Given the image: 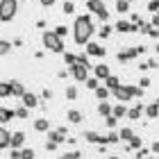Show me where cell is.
Returning a JSON list of instances; mask_svg holds the SVG:
<instances>
[{"mask_svg":"<svg viewBox=\"0 0 159 159\" xmlns=\"http://www.w3.org/2000/svg\"><path fill=\"white\" fill-rule=\"evenodd\" d=\"M93 20L89 16H77L75 23H73V37H75V43H89L91 34H93Z\"/></svg>","mask_w":159,"mask_h":159,"instance_id":"6da1fadb","label":"cell"},{"mask_svg":"<svg viewBox=\"0 0 159 159\" xmlns=\"http://www.w3.org/2000/svg\"><path fill=\"white\" fill-rule=\"evenodd\" d=\"M16 0H0V20L2 23H9V20L16 16Z\"/></svg>","mask_w":159,"mask_h":159,"instance_id":"7a4b0ae2","label":"cell"},{"mask_svg":"<svg viewBox=\"0 0 159 159\" xmlns=\"http://www.w3.org/2000/svg\"><path fill=\"white\" fill-rule=\"evenodd\" d=\"M43 46H46L50 52H64V41H61V37H57L55 32L43 34Z\"/></svg>","mask_w":159,"mask_h":159,"instance_id":"3957f363","label":"cell"},{"mask_svg":"<svg viewBox=\"0 0 159 159\" xmlns=\"http://www.w3.org/2000/svg\"><path fill=\"white\" fill-rule=\"evenodd\" d=\"M86 7H89V11H93V14H98V16L102 18V20H107V18H109V11L105 9L102 0H89V5H86Z\"/></svg>","mask_w":159,"mask_h":159,"instance_id":"277c9868","label":"cell"},{"mask_svg":"<svg viewBox=\"0 0 159 159\" xmlns=\"http://www.w3.org/2000/svg\"><path fill=\"white\" fill-rule=\"evenodd\" d=\"M70 73H73V77L75 80H80V82H86V75H89V68L86 66H82V64H73V66H70Z\"/></svg>","mask_w":159,"mask_h":159,"instance_id":"5b68a950","label":"cell"},{"mask_svg":"<svg viewBox=\"0 0 159 159\" xmlns=\"http://www.w3.org/2000/svg\"><path fill=\"white\" fill-rule=\"evenodd\" d=\"M114 96H116L120 102H125V100H129L132 98V89H129V86H116V89H114Z\"/></svg>","mask_w":159,"mask_h":159,"instance_id":"8992f818","label":"cell"},{"mask_svg":"<svg viewBox=\"0 0 159 159\" xmlns=\"http://www.w3.org/2000/svg\"><path fill=\"white\" fill-rule=\"evenodd\" d=\"M23 141H25V134H23V132H14V134H11V141H9V148L18 150L20 146H23Z\"/></svg>","mask_w":159,"mask_h":159,"instance_id":"52a82bcc","label":"cell"},{"mask_svg":"<svg viewBox=\"0 0 159 159\" xmlns=\"http://www.w3.org/2000/svg\"><path fill=\"white\" fill-rule=\"evenodd\" d=\"M86 55L102 57V55H105V48H102V46H98V43H86Z\"/></svg>","mask_w":159,"mask_h":159,"instance_id":"ba28073f","label":"cell"},{"mask_svg":"<svg viewBox=\"0 0 159 159\" xmlns=\"http://www.w3.org/2000/svg\"><path fill=\"white\" fill-rule=\"evenodd\" d=\"M39 105V98L34 96V93H23V107H27V109H30V107H37Z\"/></svg>","mask_w":159,"mask_h":159,"instance_id":"9c48e42d","label":"cell"},{"mask_svg":"<svg viewBox=\"0 0 159 159\" xmlns=\"http://www.w3.org/2000/svg\"><path fill=\"white\" fill-rule=\"evenodd\" d=\"M48 136H50V141H52V143H61L64 139H66V129L59 127V129H55V132H50Z\"/></svg>","mask_w":159,"mask_h":159,"instance_id":"30bf717a","label":"cell"},{"mask_svg":"<svg viewBox=\"0 0 159 159\" xmlns=\"http://www.w3.org/2000/svg\"><path fill=\"white\" fill-rule=\"evenodd\" d=\"M11 96H16V98H23V93H25V89H23V86H20V82H18V80H11Z\"/></svg>","mask_w":159,"mask_h":159,"instance_id":"8fae6325","label":"cell"},{"mask_svg":"<svg viewBox=\"0 0 159 159\" xmlns=\"http://www.w3.org/2000/svg\"><path fill=\"white\" fill-rule=\"evenodd\" d=\"M14 116H16V111L7 109V107H0V123H9Z\"/></svg>","mask_w":159,"mask_h":159,"instance_id":"7c38bea8","label":"cell"},{"mask_svg":"<svg viewBox=\"0 0 159 159\" xmlns=\"http://www.w3.org/2000/svg\"><path fill=\"white\" fill-rule=\"evenodd\" d=\"M9 141H11V134L5 127H0V148H9Z\"/></svg>","mask_w":159,"mask_h":159,"instance_id":"4fadbf2b","label":"cell"},{"mask_svg":"<svg viewBox=\"0 0 159 159\" xmlns=\"http://www.w3.org/2000/svg\"><path fill=\"white\" fill-rule=\"evenodd\" d=\"M136 55H139V50H136V48H129V50H125V52L118 55V59H120V61H127V59H134Z\"/></svg>","mask_w":159,"mask_h":159,"instance_id":"5bb4252c","label":"cell"},{"mask_svg":"<svg viewBox=\"0 0 159 159\" xmlns=\"http://www.w3.org/2000/svg\"><path fill=\"white\" fill-rule=\"evenodd\" d=\"M9 96H11V84L0 82V98H9Z\"/></svg>","mask_w":159,"mask_h":159,"instance_id":"9a60e30c","label":"cell"},{"mask_svg":"<svg viewBox=\"0 0 159 159\" xmlns=\"http://www.w3.org/2000/svg\"><path fill=\"white\" fill-rule=\"evenodd\" d=\"M146 114H148L150 118H157V114H159V100H157L155 105H148L146 107Z\"/></svg>","mask_w":159,"mask_h":159,"instance_id":"2e32d148","label":"cell"},{"mask_svg":"<svg viewBox=\"0 0 159 159\" xmlns=\"http://www.w3.org/2000/svg\"><path fill=\"white\" fill-rule=\"evenodd\" d=\"M96 75H98V77H102V80H105V77H109V68H107L105 64H98V66H96Z\"/></svg>","mask_w":159,"mask_h":159,"instance_id":"e0dca14e","label":"cell"},{"mask_svg":"<svg viewBox=\"0 0 159 159\" xmlns=\"http://www.w3.org/2000/svg\"><path fill=\"white\" fill-rule=\"evenodd\" d=\"M116 30H118V32H132V23H127V20H118V23H116Z\"/></svg>","mask_w":159,"mask_h":159,"instance_id":"ac0fdd59","label":"cell"},{"mask_svg":"<svg viewBox=\"0 0 159 159\" xmlns=\"http://www.w3.org/2000/svg\"><path fill=\"white\" fill-rule=\"evenodd\" d=\"M48 127H50V125H48L46 118H39L37 123H34V129H39V132H48Z\"/></svg>","mask_w":159,"mask_h":159,"instance_id":"d6986e66","label":"cell"},{"mask_svg":"<svg viewBox=\"0 0 159 159\" xmlns=\"http://www.w3.org/2000/svg\"><path fill=\"white\" fill-rule=\"evenodd\" d=\"M105 84H107V89H109V91H114L118 86V80L114 77V75H109V77H105Z\"/></svg>","mask_w":159,"mask_h":159,"instance_id":"ffe728a7","label":"cell"},{"mask_svg":"<svg viewBox=\"0 0 159 159\" xmlns=\"http://www.w3.org/2000/svg\"><path fill=\"white\" fill-rule=\"evenodd\" d=\"M141 111H143V107H141V105H139V107H134V109H129V111H127V118L136 120V118L141 116Z\"/></svg>","mask_w":159,"mask_h":159,"instance_id":"44dd1931","label":"cell"},{"mask_svg":"<svg viewBox=\"0 0 159 159\" xmlns=\"http://www.w3.org/2000/svg\"><path fill=\"white\" fill-rule=\"evenodd\" d=\"M68 120L70 123H80V120H82V114H80L77 109H70L68 111Z\"/></svg>","mask_w":159,"mask_h":159,"instance_id":"7402d4cb","label":"cell"},{"mask_svg":"<svg viewBox=\"0 0 159 159\" xmlns=\"http://www.w3.org/2000/svg\"><path fill=\"white\" fill-rule=\"evenodd\" d=\"M120 139H125V141H132L134 139V132H132V129H129V127H125V129H120Z\"/></svg>","mask_w":159,"mask_h":159,"instance_id":"603a6c76","label":"cell"},{"mask_svg":"<svg viewBox=\"0 0 159 159\" xmlns=\"http://www.w3.org/2000/svg\"><path fill=\"white\" fill-rule=\"evenodd\" d=\"M9 50H11V43H7V41H2V39H0V57H2V55H7Z\"/></svg>","mask_w":159,"mask_h":159,"instance_id":"cb8c5ba5","label":"cell"},{"mask_svg":"<svg viewBox=\"0 0 159 159\" xmlns=\"http://www.w3.org/2000/svg\"><path fill=\"white\" fill-rule=\"evenodd\" d=\"M98 111L102 114V116H109V114H111V107L107 105V102H100V107H98Z\"/></svg>","mask_w":159,"mask_h":159,"instance_id":"d4e9b609","label":"cell"},{"mask_svg":"<svg viewBox=\"0 0 159 159\" xmlns=\"http://www.w3.org/2000/svg\"><path fill=\"white\" fill-rule=\"evenodd\" d=\"M111 114H114V116H116V118H120V116H125V114H127V109H125V107H114V109H111Z\"/></svg>","mask_w":159,"mask_h":159,"instance_id":"484cf974","label":"cell"},{"mask_svg":"<svg viewBox=\"0 0 159 159\" xmlns=\"http://www.w3.org/2000/svg\"><path fill=\"white\" fill-rule=\"evenodd\" d=\"M116 9L123 14V11H127L129 9V2H127V0H118V2H116Z\"/></svg>","mask_w":159,"mask_h":159,"instance_id":"4316f807","label":"cell"},{"mask_svg":"<svg viewBox=\"0 0 159 159\" xmlns=\"http://www.w3.org/2000/svg\"><path fill=\"white\" fill-rule=\"evenodd\" d=\"M148 11L159 14V0H150V2H148Z\"/></svg>","mask_w":159,"mask_h":159,"instance_id":"83f0119b","label":"cell"},{"mask_svg":"<svg viewBox=\"0 0 159 159\" xmlns=\"http://www.w3.org/2000/svg\"><path fill=\"white\" fill-rule=\"evenodd\" d=\"M20 159H34V150H30V148L20 150Z\"/></svg>","mask_w":159,"mask_h":159,"instance_id":"f1b7e54d","label":"cell"},{"mask_svg":"<svg viewBox=\"0 0 159 159\" xmlns=\"http://www.w3.org/2000/svg\"><path fill=\"white\" fill-rule=\"evenodd\" d=\"M66 98L68 100H75L77 98V89H75V86H68V89H66Z\"/></svg>","mask_w":159,"mask_h":159,"instance_id":"f546056e","label":"cell"},{"mask_svg":"<svg viewBox=\"0 0 159 159\" xmlns=\"http://www.w3.org/2000/svg\"><path fill=\"white\" fill-rule=\"evenodd\" d=\"M64 59H66V64H68V66L77 64V57H75V55H70V52H66V55H64Z\"/></svg>","mask_w":159,"mask_h":159,"instance_id":"4dcf8cb0","label":"cell"},{"mask_svg":"<svg viewBox=\"0 0 159 159\" xmlns=\"http://www.w3.org/2000/svg\"><path fill=\"white\" fill-rule=\"evenodd\" d=\"M66 32H68V27H66V25H59V27L55 30V34H57V37H61V39L66 37Z\"/></svg>","mask_w":159,"mask_h":159,"instance_id":"1f68e13d","label":"cell"},{"mask_svg":"<svg viewBox=\"0 0 159 159\" xmlns=\"http://www.w3.org/2000/svg\"><path fill=\"white\" fill-rule=\"evenodd\" d=\"M129 148H132V150H134V148H136V150L141 148V139H139V136H134V139L129 141Z\"/></svg>","mask_w":159,"mask_h":159,"instance_id":"d6a6232c","label":"cell"},{"mask_svg":"<svg viewBox=\"0 0 159 159\" xmlns=\"http://www.w3.org/2000/svg\"><path fill=\"white\" fill-rule=\"evenodd\" d=\"M16 116H18V118H27V107H18V109H16Z\"/></svg>","mask_w":159,"mask_h":159,"instance_id":"836d02e7","label":"cell"},{"mask_svg":"<svg viewBox=\"0 0 159 159\" xmlns=\"http://www.w3.org/2000/svg\"><path fill=\"white\" fill-rule=\"evenodd\" d=\"M129 89H132V96H143V89H141V86H129Z\"/></svg>","mask_w":159,"mask_h":159,"instance_id":"e575fe53","label":"cell"},{"mask_svg":"<svg viewBox=\"0 0 159 159\" xmlns=\"http://www.w3.org/2000/svg\"><path fill=\"white\" fill-rule=\"evenodd\" d=\"M77 64H82V66L89 68V59H86V55H80V57H77Z\"/></svg>","mask_w":159,"mask_h":159,"instance_id":"d590c367","label":"cell"},{"mask_svg":"<svg viewBox=\"0 0 159 159\" xmlns=\"http://www.w3.org/2000/svg\"><path fill=\"white\" fill-rule=\"evenodd\" d=\"M73 9H75L73 2H64V11H66V14H73Z\"/></svg>","mask_w":159,"mask_h":159,"instance_id":"8d00e7d4","label":"cell"},{"mask_svg":"<svg viewBox=\"0 0 159 159\" xmlns=\"http://www.w3.org/2000/svg\"><path fill=\"white\" fill-rule=\"evenodd\" d=\"M59 159H80V152H68V155H61Z\"/></svg>","mask_w":159,"mask_h":159,"instance_id":"74e56055","label":"cell"},{"mask_svg":"<svg viewBox=\"0 0 159 159\" xmlns=\"http://www.w3.org/2000/svg\"><path fill=\"white\" fill-rule=\"evenodd\" d=\"M86 86L89 89H98V80H86Z\"/></svg>","mask_w":159,"mask_h":159,"instance_id":"f35d334b","label":"cell"},{"mask_svg":"<svg viewBox=\"0 0 159 159\" xmlns=\"http://www.w3.org/2000/svg\"><path fill=\"white\" fill-rule=\"evenodd\" d=\"M118 139H120L118 134H109V136H107V143H116Z\"/></svg>","mask_w":159,"mask_h":159,"instance_id":"ab89813d","label":"cell"},{"mask_svg":"<svg viewBox=\"0 0 159 159\" xmlns=\"http://www.w3.org/2000/svg\"><path fill=\"white\" fill-rule=\"evenodd\" d=\"M109 32H111V30H109V27H107V25H105V27H102V30H100V37H102V39H105V37H109Z\"/></svg>","mask_w":159,"mask_h":159,"instance_id":"60d3db41","label":"cell"},{"mask_svg":"<svg viewBox=\"0 0 159 159\" xmlns=\"http://www.w3.org/2000/svg\"><path fill=\"white\" fill-rule=\"evenodd\" d=\"M116 120H118L116 116H109V118H107V125H109V127H114V125H116Z\"/></svg>","mask_w":159,"mask_h":159,"instance_id":"b9f144b4","label":"cell"},{"mask_svg":"<svg viewBox=\"0 0 159 159\" xmlns=\"http://www.w3.org/2000/svg\"><path fill=\"white\" fill-rule=\"evenodd\" d=\"M96 93H98V98H107V89H96Z\"/></svg>","mask_w":159,"mask_h":159,"instance_id":"7bdbcfd3","label":"cell"},{"mask_svg":"<svg viewBox=\"0 0 159 159\" xmlns=\"http://www.w3.org/2000/svg\"><path fill=\"white\" fill-rule=\"evenodd\" d=\"M148 84H150V80H148V77H141V84H139V86H141V89H146V86H148Z\"/></svg>","mask_w":159,"mask_h":159,"instance_id":"ee69618b","label":"cell"},{"mask_svg":"<svg viewBox=\"0 0 159 159\" xmlns=\"http://www.w3.org/2000/svg\"><path fill=\"white\" fill-rule=\"evenodd\" d=\"M150 25H157V30H159V14H155V16H152V23H150Z\"/></svg>","mask_w":159,"mask_h":159,"instance_id":"f6af8a7d","label":"cell"},{"mask_svg":"<svg viewBox=\"0 0 159 159\" xmlns=\"http://www.w3.org/2000/svg\"><path fill=\"white\" fill-rule=\"evenodd\" d=\"M148 34H150V37H159V30H157V27H150Z\"/></svg>","mask_w":159,"mask_h":159,"instance_id":"bcb514c9","label":"cell"},{"mask_svg":"<svg viewBox=\"0 0 159 159\" xmlns=\"http://www.w3.org/2000/svg\"><path fill=\"white\" fill-rule=\"evenodd\" d=\"M146 155H148V150H141V148H139V152H136V157H139V159H143Z\"/></svg>","mask_w":159,"mask_h":159,"instance_id":"7dc6e473","label":"cell"},{"mask_svg":"<svg viewBox=\"0 0 159 159\" xmlns=\"http://www.w3.org/2000/svg\"><path fill=\"white\" fill-rule=\"evenodd\" d=\"M52 2H55V0H41V5H43V7H50Z\"/></svg>","mask_w":159,"mask_h":159,"instance_id":"c3c4849f","label":"cell"},{"mask_svg":"<svg viewBox=\"0 0 159 159\" xmlns=\"http://www.w3.org/2000/svg\"><path fill=\"white\" fill-rule=\"evenodd\" d=\"M152 152H159V143H152Z\"/></svg>","mask_w":159,"mask_h":159,"instance_id":"681fc988","label":"cell"},{"mask_svg":"<svg viewBox=\"0 0 159 159\" xmlns=\"http://www.w3.org/2000/svg\"><path fill=\"white\" fill-rule=\"evenodd\" d=\"M109 159H118V157H109Z\"/></svg>","mask_w":159,"mask_h":159,"instance_id":"f907efd6","label":"cell"},{"mask_svg":"<svg viewBox=\"0 0 159 159\" xmlns=\"http://www.w3.org/2000/svg\"><path fill=\"white\" fill-rule=\"evenodd\" d=\"M127 2H132V0H127Z\"/></svg>","mask_w":159,"mask_h":159,"instance_id":"816d5d0a","label":"cell"},{"mask_svg":"<svg viewBox=\"0 0 159 159\" xmlns=\"http://www.w3.org/2000/svg\"><path fill=\"white\" fill-rule=\"evenodd\" d=\"M0 150H2V148H0Z\"/></svg>","mask_w":159,"mask_h":159,"instance_id":"f5cc1de1","label":"cell"}]
</instances>
